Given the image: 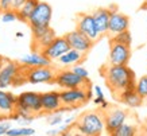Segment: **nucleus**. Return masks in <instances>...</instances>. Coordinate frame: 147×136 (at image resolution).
<instances>
[{"label": "nucleus", "mask_w": 147, "mask_h": 136, "mask_svg": "<svg viewBox=\"0 0 147 136\" xmlns=\"http://www.w3.org/2000/svg\"><path fill=\"white\" fill-rule=\"evenodd\" d=\"M55 85L62 89H74V88H88L90 86V81L80 77L73 70H61L57 71L55 75Z\"/></svg>", "instance_id": "nucleus-5"}, {"label": "nucleus", "mask_w": 147, "mask_h": 136, "mask_svg": "<svg viewBox=\"0 0 147 136\" xmlns=\"http://www.w3.org/2000/svg\"><path fill=\"white\" fill-rule=\"evenodd\" d=\"M105 83L113 94H119L124 89L136 88L135 71L127 65H108L100 70Z\"/></svg>", "instance_id": "nucleus-1"}, {"label": "nucleus", "mask_w": 147, "mask_h": 136, "mask_svg": "<svg viewBox=\"0 0 147 136\" xmlns=\"http://www.w3.org/2000/svg\"><path fill=\"white\" fill-rule=\"evenodd\" d=\"M111 8V18H109V26H108V34L116 35L121 31H125L129 28V18L124 13L119 12L116 7Z\"/></svg>", "instance_id": "nucleus-14"}, {"label": "nucleus", "mask_w": 147, "mask_h": 136, "mask_svg": "<svg viewBox=\"0 0 147 136\" xmlns=\"http://www.w3.org/2000/svg\"><path fill=\"white\" fill-rule=\"evenodd\" d=\"M22 70V65L11 59H4V63L0 69V89H7L13 86V81L18 73Z\"/></svg>", "instance_id": "nucleus-9"}, {"label": "nucleus", "mask_w": 147, "mask_h": 136, "mask_svg": "<svg viewBox=\"0 0 147 136\" xmlns=\"http://www.w3.org/2000/svg\"><path fill=\"white\" fill-rule=\"evenodd\" d=\"M70 44L65 36H57L51 43L42 50V54L47 57L50 61H58V58L70 50Z\"/></svg>", "instance_id": "nucleus-13"}, {"label": "nucleus", "mask_w": 147, "mask_h": 136, "mask_svg": "<svg viewBox=\"0 0 147 136\" xmlns=\"http://www.w3.org/2000/svg\"><path fill=\"white\" fill-rule=\"evenodd\" d=\"M36 133V131L34 128L30 127H24L23 125L22 128H9L7 133V136H34Z\"/></svg>", "instance_id": "nucleus-24"}, {"label": "nucleus", "mask_w": 147, "mask_h": 136, "mask_svg": "<svg viewBox=\"0 0 147 136\" xmlns=\"http://www.w3.org/2000/svg\"><path fill=\"white\" fill-rule=\"evenodd\" d=\"M131 59V48L127 44L109 40V65H128Z\"/></svg>", "instance_id": "nucleus-8"}, {"label": "nucleus", "mask_w": 147, "mask_h": 136, "mask_svg": "<svg viewBox=\"0 0 147 136\" xmlns=\"http://www.w3.org/2000/svg\"><path fill=\"white\" fill-rule=\"evenodd\" d=\"M111 40H115V42H119V43L131 46L132 44V35H131L129 30H125V31L119 32V34H116V35H113L111 38Z\"/></svg>", "instance_id": "nucleus-25"}, {"label": "nucleus", "mask_w": 147, "mask_h": 136, "mask_svg": "<svg viewBox=\"0 0 147 136\" xmlns=\"http://www.w3.org/2000/svg\"><path fill=\"white\" fill-rule=\"evenodd\" d=\"M94 93H96V98H94V104L96 105H100V104H102L104 101H105V97H104V93H102L101 88L100 86H94L93 88Z\"/></svg>", "instance_id": "nucleus-29"}, {"label": "nucleus", "mask_w": 147, "mask_h": 136, "mask_svg": "<svg viewBox=\"0 0 147 136\" xmlns=\"http://www.w3.org/2000/svg\"><path fill=\"white\" fill-rule=\"evenodd\" d=\"M24 67H39V66H51V61L47 57H45L42 51L32 50L31 54H27L19 62Z\"/></svg>", "instance_id": "nucleus-18"}, {"label": "nucleus", "mask_w": 147, "mask_h": 136, "mask_svg": "<svg viewBox=\"0 0 147 136\" xmlns=\"http://www.w3.org/2000/svg\"><path fill=\"white\" fill-rule=\"evenodd\" d=\"M24 3H26V0H12V3H11V9H13V11L18 12L19 9H20V7H22Z\"/></svg>", "instance_id": "nucleus-30"}, {"label": "nucleus", "mask_w": 147, "mask_h": 136, "mask_svg": "<svg viewBox=\"0 0 147 136\" xmlns=\"http://www.w3.org/2000/svg\"><path fill=\"white\" fill-rule=\"evenodd\" d=\"M136 131H138V129H136L135 125L124 123L112 133V136H135L136 135Z\"/></svg>", "instance_id": "nucleus-23"}, {"label": "nucleus", "mask_w": 147, "mask_h": 136, "mask_svg": "<svg viewBox=\"0 0 147 136\" xmlns=\"http://www.w3.org/2000/svg\"><path fill=\"white\" fill-rule=\"evenodd\" d=\"M40 0H26V3L20 7V9L18 11V18L20 22H27L30 15L32 13V11L35 9V7L38 5Z\"/></svg>", "instance_id": "nucleus-22"}, {"label": "nucleus", "mask_w": 147, "mask_h": 136, "mask_svg": "<svg viewBox=\"0 0 147 136\" xmlns=\"http://www.w3.org/2000/svg\"><path fill=\"white\" fill-rule=\"evenodd\" d=\"M73 127L84 136H100L105 131L104 113L98 110H86L77 117Z\"/></svg>", "instance_id": "nucleus-2"}, {"label": "nucleus", "mask_w": 147, "mask_h": 136, "mask_svg": "<svg viewBox=\"0 0 147 136\" xmlns=\"http://www.w3.org/2000/svg\"><path fill=\"white\" fill-rule=\"evenodd\" d=\"M93 19L96 23L100 35H107L108 34V26H109V18H111V8H97L93 12Z\"/></svg>", "instance_id": "nucleus-19"}, {"label": "nucleus", "mask_w": 147, "mask_h": 136, "mask_svg": "<svg viewBox=\"0 0 147 136\" xmlns=\"http://www.w3.org/2000/svg\"><path fill=\"white\" fill-rule=\"evenodd\" d=\"M76 28L81 31L82 34H85L88 38H90L93 42H96L101 36L96 27L92 13H78L76 19Z\"/></svg>", "instance_id": "nucleus-11"}, {"label": "nucleus", "mask_w": 147, "mask_h": 136, "mask_svg": "<svg viewBox=\"0 0 147 136\" xmlns=\"http://www.w3.org/2000/svg\"><path fill=\"white\" fill-rule=\"evenodd\" d=\"M85 54L78 51V50H74V48H70L69 51L63 54L62 57L58 58V62L63 66H70V65H78L81 62L84 61Z\"/></svg>", "instance_id": "nucleus-20"}, {"label": "nucleus", "mask_w": 147, "mask_h": 136, "mask_svg": "<svg viewBox=\"0 0 147 136\" xmlns=\"http://www.w3.org/2000/svg\"><path fill=\"white\" fill-rule=\"evenodd\" d=\"M61 93V100L63 106L69 109H76L80 108L84 104L92 98V90L90 86L88 88H74V89H63Z\"/></svg>", "instance_id": "nucleus-4"}, {"label": "nucleus", "mask_w": 147, "mask_h": 136, "mask_svg": "<svg viewBox=\"0 0 147 136\" xmlns=\"http://www.w3.org/2000/svg\"><path fill=\"white\" fill-rule=\"evenodd\" d=\"M136 92L143 98H147V75H143L136 81Z\"/></svg>", "instance_id": "nucleus-26"}, {"label": "nucleus", "mask_w": 147, "mask_h": 136, "mask_svg": "<svg viewBox=\"0 0 147 136\" xmlns=\"http://www.w3.org/2000/svg\"><path fill=\"white\" fill-rule=\"evenodd\" d=\"M4 59H5V58L0 57V69H1V66H3V63H4Z\"/></svg>", "instance_id": "nucleus-35"}, {"label": "nucleus", "mask_w": 147, "mask_h": 136, "mask_svg": "<svg viewBox=\"0 0 147 136\" xmlns=\"http://www.w3.org/2000/svg\"><path fill=\"white\" fill-rule=\"evenodd\" d=\"M9 128H11L9 123H7V121H1V123H0V136L5 135V133H7V131H8Z\"/></svg>", "instance_id": "nucleus-31"}, {"label": "nucleus", "mask_w": 147, "mask_h": 136, "mask_svg": "<svg viewBox=\"0 0 147 136\" xmlns=\"http://www.w3.org/2000/svg\"><path fill=\"white\" fill-rule=\"evenodd\" d=\"M55 135H62V132L59 131V128H55V129H50V131L46 132V136H55Z\"/></svg>", "instance_id": "nucleus-32"}, {"label": "nucleus", "mask_w": 147, "mask_h": 136, "mask_svg": "<svg viewBox=\"0 0 147 136\" xmlns=\"http://www.w3.org/2000/svg\"><path fill=\"white\" fill-rule=\"evenodd\" d=\"M24 112L34 116H39L43 113L42 108V93L38 92H23L16 96V110Z\"/></svg>", "instance_id": "nucleus-3"}, {"label": "nucleus", "mask_w": 147, "mask_h": 136, "mask_svg": "<svg viewBox=\"0 0 147 136\" xmlns=\"http://www.w3.org/2000/svg\"><path fill=\"white\" fill-rule=\"evenodd\" d=\"M71 70L74 71L76 74H78L80 77H82V78L85 79H89V71L86 70L85 67H82L81 65H74L73 67H71Z\"/></svg>", "instance_id": "nucleus-28"}, {"label": "nucleus", "mask_w": 147, "mask_h": 136, "mask_svg": "<svg viewBox=\"0 0 147 136\" xmlns=\"http://www.w3.org/2000/svg\"><path fill=\"white\" fill-rule=\"evenodd\" d=\"M55 38H57L55 31H54L51 27H49V30L46 31L40 38L32 40V50H35V51H42V50H43L45 47H47Z\"/></svg>", "instance_id": "nucleus-21"}, {"label": "nucleus", "mask_w": 147, "mask_h": 136, "mask_svg": "<svg viewBox=\"0 0 147 136\" xmlns=\"http://www.w3.org/2000/svg\"><path fill=\"white\" fill-rule=\"evenodd\" d=\"M104 113V123H105V131L112 135L113 132L120 127L121 124H124L127 121V116L128 112L120 108H113L111 110H102Z\"/></svg>", "instance_id": "nucleus-10"}, {"label": "nucleus", "mask_w": 147, "mask_h": 136, "mask_svg": "<svg viewBox=\"0 0 147 136\" xmlns=\"http://www.w3.org/2000/svg\"><path fill=\"white\" fill-rule=\"evenodd\" d=\"M53 18V8L49 3L46 1H39L35 9L32 11L27 23L30 27H50V22Z\"/></svg>", "instance_id": "nucleus-6"}, {"label": "nucleus", "mask_w": 147, "mask_h": 136, "mask_svg": "<svg viewBox=\"0 0 147 136\" xmlns=\"http://www.w3.org/2000/svg\"><path fill=\"white\" fill-rule=\"evenodd\" d=\"M16 110V96L0 89V117H12Z\"/></svg>", "instance_id": "nucleus-16"}, {"label": "nucleus", "mask_w": 147, "mask_h": 136, "mask_svg": "<svg viewBox=\"0 0 147 136\" xmlns=\"http://www.w3.org/2000/svg\"><path fill=\"white\" fill-rule=\"evenodd\" d=\"M23 32H20V31H18V32H16V38H19V39H20V38H23Z\"/></svg>", "instance_id": "nucleus-34"}, {"label": "nucleus", "mask_w": 147, "mask_h": 136, "mask_svg": "<svg viewBox=\"0 0 147 136\" xmlns=\"http://www.w3.org/2000/svg\"><path fill=\"white\" fill-rule=\"evenodd\" d=\"M108 106H109V104H108L107 101H104L102 104H100V108H101V110H105V109L108 108Z\"/></svg>", "instance_id": "nucleus-33"}, {"label": "nucleus", "mask_w": 147, "mask_h": 136, "mask_svg": "<svg viewBox=\"0 0 147 136\" xmlns=\"http://www.w3.org/2000/svg\"><path fill=\"white\" fill-rule=\"evenodd\" d=\"M1 22L3 23H11L15 22V20H19L18 18V12L13 11V9H7V11H3L1 12Z\"/></svg>", "instance_id": "nucleus-27"}, {"label": "nucleus", "mask_w": 147, "mask_h": 136, "mask_svg": "<svg viewBox=\"0 0 147 136\" xmlns=\"http://www.w3.org/2000/svg\"><path fill=\"white\" fill-rule=\"evenodd\" d=\"M65 38L67 39V42H69L71 48L78 50V51H81V53H84V54L89 53L90 48H92V46H93V43H94L90 38H88L85 34H82V32L78 31L77 28L70 31V32H67L66 35H65Z\"/></svg>", "instance_id": "nucleus-12"}, {"label": "nucleus", "mask_w": 147, "mask_h": 136, "mask_svg": "<svg viewBox=\"0 0 147 136\" xmlns=\"http://www.w3.org/2000/svg\"><path fill=\"white\" fill-rule=\"evenodd\" d=\"M116 98L120 101L121 104L127 105L128 108H139L143 104V98L138 92L136 88H129L124 89L123 92H120L119 94H116Z\"/></svg>", "instance_id": "nucleus-17"}, {"label": "nucleus", "mask_w": 147, "mask_h": 136, "mask_svg": "<svg viewBox=\"0 0 147 136\" xmlns=\"http://www.w3.org/2000/svg\"><path fill=\"white\" fill-rule=\"evenodd\" d=\"M42 108H43V113H54L63 108L62 100H61V93L51 90V92L42 93Z\"/></svg>", "instance_id": "nucleus-15"}, {"label": "nucleus", "mask_w": 147, "mask_h": 136, "mask_svg": "<svg viewBox=\"0 0 147 136\" xmlns=\"http://www.w3.org/2000/svg\"><path fill=\"white\" fill-rule=\"evenodd\" d=\"M57 71L51 66H39V67H26V78L30 83H51L55 81Z\"/></svg>", "instance_id": "nucleus-7"}]
</instances>
